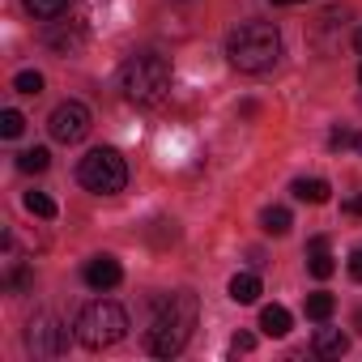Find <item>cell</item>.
Masks as SVG:
<instances>
[{
	"label": "cell",
	"mask_w": 362,
	"mask_h": 362,
	"mask_svg": "<svg viewBox=\"0 0 362 362\" xmlns=\"http://www.w3.org/2000/svg\"><path fill=\"white\" fill-rule=\"evenodd\" d=\"M22 128H26L22 111H5V115H0V136H22Z\"/></svg>",
	"instance_id": "44dd1931"
},
{
	"label": "cell",
	"mask_w": 362,
	"mask_h": 362,
	"mask_svg": "<svg viewBox=\"0 0 362 362\" xmlns=\"http://www.w3.org/2000/svg\"><path fill=\"white\" fill-rule=\"evenodd\" d=\"M119 90H124V98L136 103V107H158V103H166V94H170V64H166L162 56H153V52H141V56L124 60V69H119Z\"/></svg>",
	"instance_id": "3957f363"
},
{
	"label": "cell",
	"mask_w": 362,
	"mask_h": 362,
	"mask_svg": "<svg viewBox=\"0 0 362 362\" xmlns=\"http://www.w3.org/2000/svg\"><path fill=\"white\" fill-rule=\"evenodd\" d=\"M90 124H94L90 107L69 98V103H60V107L52 111V119H47V132H52L60 145H77V141H86V136H90Z\"/></svg>",
	"instance_id": "52a82bcc"
},
{
	"label": "cell",
	"mask_w": 362,
	"mask_h": 362,
	"mask_svg": "<svg viewBox=\"0 0 362 362\" xmlns=\"http://www.w3.org/2000/svg\"><path fill=\"white\" fill-rule=\"evenodd\" d=\"M332 307H337V298H332V294H324V290H320V294H307V315H311V320H320V324H324V320L332 315Z\"/></svg>",
	"instance_id": "ac0fdd59"
},
{
	"label": "cell",
	"mask_w": 362,
	"mask_h": 362,
	"mask_svg": "<svg viewBox=\"0 0 362 362\" xmlns=\"http://www.w3.org/2000/svg\"><path fill=\"white\" fill-rule=\"evenodd\" d=\"M77 341L86 345V349H111L115 341H124L128 337V315H124V307L119 303H107V298H98V303H90V307H81V315H77Z\"/></svg>",
	"instance_id": "277c9868"
},
{
	"label": "cell",
	"mask_w": 362,
	"mask_h": 362,
	"mask_svg": "<svg viewBox=\"0 0 362 362\" xmlns=\"http://www.w3.org/2000/svg\"><path fill=\"white\" fill-rule=\"evenodd\" d=\"M354 47H358V56H362V30H358V35H354Z\"/></svg>",
	"instance_id": "4316f807"
},
{
	"label": "cell",
	"mask_w": 362,
	"mask_h": 362,
	"mask_svg": "<svg viewBox=\"0 0 362 362\" xmlns=\"http://www.w3.org/2000/svg\"><path fill=\"white\" fill-rule=\"evenodd\" d=\"M252 349H256V337H252V332H235L230 354H252Z\"/></svg>",
	"instance_id": "7402d4cb"
},
{
	"label": "cell",
	"mask_w": 362,
	"mask_h": 362,
	"mask_svg": "<svg viewBox=\"0 0 362 362\" xmlns=\"http://www.w3.org/2000/svg\"><path fill=\"white\" fill-rule=\"evenodd\" d=\"M345 214H362V197H349L345 201Z\"/></svg>",
	"instance_id": "484cf974"
},
{
	"label": "cell",
	"mask_w": 362,
	"mask_h": 362,
	"mask_svg": "<svg viewBox=\"0 0 362 362\" xmlns=\"http://www.w3.org/2000/svg\"><path fill=\"white\" fill-rule=\"evenodd\" d=\"M119 281H124V269H119L115 256H94L86 264V286L90 290H115Z\"/></svg>",
	"instance_id": "ba28073f"
},
{
	"label": "cell",
	"mask_w": 362,
	"mask_h": 362,
	"mask_svg": "<svg viewBox=\"0 0 362 362\" xmlns=\"http://www.w3.org/2000/svg\"><path fill=\"white\" fill-rule=\"evenodd\" d=\"M47 166H52V153H47L43 145H35V149L18 153V170H26V175H43Z\"/></svg>",
	"instance_id": "5bb4252c"
},
{
	"label": "cell",
	"mask_w": 362,
	"mask_h": 362,
	"mask_svg": "<svg viewBox=\"0 0 362 362\" xmlns=\"http://www.w3.org/2000/svg\"><path fill=\"white\" fill-rule=\"evenodd\" d=\"M77 179H81V188H90V192H98V197H115V192H124V184H128V162L119 158V149H90L86 158H81V166H77Z\"/></svg>",
	"instance_id": "5b68a950"
},
{
	"label": "cell",
	"mask_w": 362,
	"mask_h": 362,
	"mask_svg": "<svg viewBox=\"0 0 362 362\" xmlns=\"http://www.w3.org/2000/svg\"><path fill=\"white\" fill-rule=\"evenodd\" d=\"M345 145H354V132H345V128H332V132H328V149H345Z\"/></svg>",
	"instance_id": "603a6c76"
},
{
	"label": "cell",
	"mask_w": 362,
	"mask_h": 362,
	"mask_svg": "<svg viewBox=\"0 0 362 362\" xmlns=\"http://www.w3.org/2000/svg\"><path fill=\"white\" fill-rule=\"evenodd\" d=\"M13 90H18V94H43V73L22 69V73L13 77Z\"/></svg>",
	"instance_id": "d6986e66"
},
{
	"label": "cell",
	"mask_w": 362,
	"mask_h": 362,
	"mask_svg": "<svg viewBox=\"0 0 362 362\" xmlns=\"http://www.w3.org/2000/svg\"><path fill=\"white\" fill-rule=\"evenodd\" d=\"M260 328H264V337H286V332H290V311H286L281 303L264 307V311H260Z\"/></svg>",
	"instance_id": "30bf717a"
},
{
	"label": "cell",
	"mask_w": 362,
	"mask_h": 362,
	"mask_svg": "<svg viewBox=\"0 0 362 362\" xmlns=\"http://www.w3.org/2000/svg\"><path fill=\"white\" fill-rule=\"evenodd\" d=\"M26 349H30L35 358H60V354L69 349V328H64L52 311H43V315H35V320L26 324Z\"/></svg>",
	"instance_id": "8992f818"
},
{
	"label": "cell",
	"mask_w": 362,
	"mask_h": 362,
	"mask_svg": "<svg viewBox=\"0 0 362 362\" xmlns=\"http://www.w3.org/2000/svg\"><path fill=\"white\" fill-rule=\"evenodd\" d=\"M22 5H26V13H30V18L52 22V18H60V13L73 5V0H22Z\"/></svg>",
	"instance_id": "2e32d148"
},
{
	"label": "cell",
	"mask_w": 362,
	"mask_h": 362,
	"mask_svg": "<svg viewBox=\"0 0 362 362\" xmlns=\"http://www.w3.org/2000/svg\"><path fill=\"white\" fill-rule=\"evenodd\" d=\"M311 252H328V239H324V235H315V239L307 243V256H311Z\"/></svg>",
	"instance_id": "d4e9b609"
},
{
	"label": "cell",
	"mask_w": 362,
	"mask_h": 362,
	"mask_svg": "<svg viewBox=\"0 0 362 362\" xmlns=\"http://www.w3.org/2000/svg\"><path fill=\"white\" fill-rule=\"evenodd\" d=\"M354 324H358V328H362V311H358V320H354Z\"/></svg>",
	"instance_id": "f546056e"
},
{
	"label": "cell",
	"mask_w": 362,
	"mask_h": 362,
	"mask_svg": "<svg viewBox=\"0 0 362 362\" xmlns=\"http://www.w3.org/2000/svg\"><path fill=\"white\" fill-rule=\"evenodd\" d=\"M192 328H197V294L179 290L158 307V315H153V324L145 332V345H149L153 358H175L192 341Z\"/></svg>",
	"instance_id": "6da1fadb"
},
{
	"label": "cell",
	"mask_w": 362,
	"mask_h": 362,
	"mask_svg": "<svg viewBox=\"0 0 362 362\" xmlns=\"http://www.w3.org/2000/svg\"><path fill=\"white\" fill-rule=\"evenodd\" d=\"M260 226H264L269 235H286V230L294 226V218H290V209H281V205H269V209L260 214Z\"/></svg>",
	"instance_id": "9a60e30c"
},
{
	"label": "cell",
	"mask_w": 362,
	"mask_h": 362,
	"mask_svg": "<svg viewBox=\"0 0 362 362\" xmlns=\"http://www.w3.org/2000/svg\"><path fill=\"white\" fill-rule=\"evenodd\" d=\"M298 201H307V205H324L328 201V184H324V179H294V188H290Z\"/></svg>",
	"instance_id": "8fae6325"
},
{
	"label": "cell",
	"mask_w": 362,
	"mask_h": 362,
	"mask_svg": "<svg viewBox=\"0 0 362 362\" xmlns=\"http://www.w3.org/2000/svg\"><path fill=\"white\" fill-rule=\"evenodd\" d=\"M273 5H298V0H273Z\"/></svg>",
	"instance_id": "f1b7e54d"
},
{
	"label": "cell",
	"mask_w": 362,
	"mask_h": 362,
	"mask_svg": "<svg viewBox=\"0 0 362 362\" xmlns=\"http://www.w3.org/2000/svg\"><path fill=\"white\" fill-rule=\"evenodd\" d=\"M81 43H86V30H81V26H69V30H64V26H56V30L47 35V47H56V52H64V56H69V52H77Z\"/></svg>",
	"instance_id": "7c38bea8"
},
{
	"label": "cell",
	"mask_w": 362,
	"mask_h": 362,
	"mask_svg": "<svg viewBox=\"0 0 362 362\" xmlns=\"http://www.w3.org/2000/svg\"><path fill=\"white\" fill-rule=\"evenodd\" d=\"M307 273L324 281V277H332V273H337V264H332V256H328V252H311V256H307Z\"/></svg>",
	"instance_id": "ffe728a7"
},
{
	"label": "cell",
	"mask_w": 362,
	"mask_h": 362,
	"mask_svg": "<svg viewBox=\"0 0 362 362\" xmlns=\"http://www.w3.org/2000/svg\"><path fill=\"white\" fill-rule=\"evenodd\" d=\"M22 205H26L35 218H47V222L56 218V201H52L47 192H26V197H22Z\"/></svg>",
	"instance_id": "e0dca14e"
},
{
	"label": "cell",
	"mask_w": 362,
	"mask_h": 362,
	"mask_svg": "<svg viewBox=\"0 0 362 362\" xmlns=\"http://www.w3.org/2000/svg\"><path fill=\"white\" fill-rule=\"evenodd\" d=\"M349 277H354V281H362V247H354V252H349Z\"/></svg>",
	"instance_id": "cb8c5ba5"
},
{
	"label": "cell",
	"mask_w": 362,
	"mask_h": 362,
	"mask_svg": "<svg viewBox=\"0 0 362 362\" xmlns=\"http://www.w3.org/2000/svg\"><path fill=\"white\" fill-rule=\"evenodd\" d=\"M226 60L239 73H269L281 60V35L273 22H239L226 35Z\"/></svg>",
	"instance_id": "7a4b0ae2"
},
{
	"label": "cell",
	"mask_w": 362,
	"mask_h": 362,
	"mask_svg": "<svg viewBox=\"0 0 362 362\" xmlns=\"http://www.w3.org/2000/svg\"><path fill=\"white\" fill-rule=\"evenodd\" d=\"M315 354H324V358H341L345 349H349V337L341 332V328H315Z\"/></svg>",
	"instance_id": "9c48e42d"
},
{
	"label": "cell",
	"mask_w": 362,
	"mask_h": 362,
	"mask_svg": "<svg viewBox=\"0 0 362 362\" xmlns=\"http://www.w3.org/2000/svg\"><path fill=\"white\" fill-rule=\"evenodd\" d=\"M354 149H358V153H362V132H358V136H354Z\"/></svg>",
	"instance_id": "83f0119b"
},
{
	"label": "cell",
	"mask_w": 362,
	"mask_h": 362,
	"mask_svg": "<svg viewBox=\"0 0 362 362\" xmlns=\"http://www.w3.org/2000/svg\"><path fill=\"white\" fill-rule=\"evenodd\" d=\"M358 81H362V69H358Z\"/></svg>",
	"instance_id": "4dcf8cb0"
},
{
	"label": "cell",
	"mask_w": 362,
	"mask_h": 362,
	"mask_svg": "<svg viewBox=\"0 0 362 362\" xmlns=\"http://www.w3.org/2000/svg\"><path fill=\"white\" fill-rule=\"evenodd\" d=\"M230 298L235 303H256L260 298V277L256 273H235L230 277Z\"/></svg>",
	"instance_id": "4fadbf2b"
}]
</instances>
